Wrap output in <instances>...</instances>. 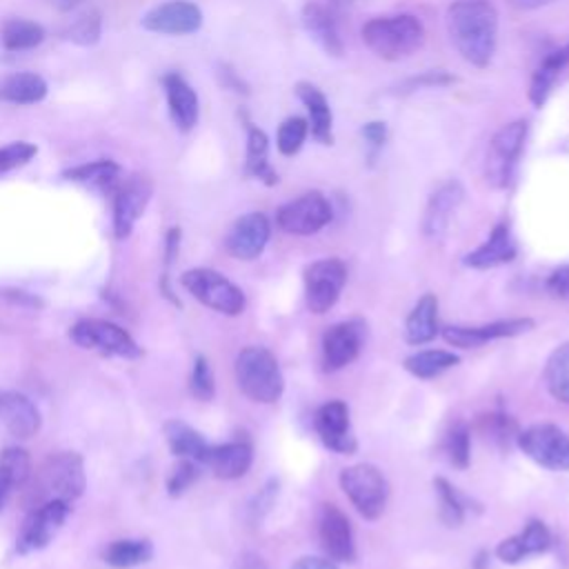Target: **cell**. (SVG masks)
<instances>
[{"label":"cell","mask_w":569,"mask_h":569,"mask_svg":"<svg viewBox=\"0 0 569 569\" xmlns=\"http://www.w3.org/2000/svg\"><path fill=\"white\" fill-rule=\"evenodd\" d=\"M313 429L320 438V442L336 453L351 456L358 449V440L351 429L349 420V407L345 400H329L322 407H318L313 416Z\"/></svg>","instance_id":"14"},{"label":"cell","mask_w":569,"mask_h":569,"mask_svg":"<svg viewBox=\"0 0 569 569\" xmlns=\"http://www.w3.org/2000/svg\"><path fill=\"white\" fill-rule=\"evenodd\" d=\"M362 136H365V140H367L373 149H380V147L385 144V140H387V124L380 122V120L367 122V124L362 127Z\"/></svg>","instance_id":"50"},{"label":"cell","mask_w":569,"mask_h":569,"mask_svg":"<svg viewBox=\"0 0 569 569\" xmlns=\"http://www.w3.org/2000/svg\"><path fill=\"white\" fill-rule=\"evenodd\" d=\"M445 451L456 469H467L471 462V431L465 420H458L445 440Z\"/></svg>","instance_id":"40"},{"label":"cell","mask_w":569,"mask_h":569,"mask_svg":"<svg viewBox=\"0 0 569 569\" xmlns=\"http://www.w3.org/2000/svg\"><path fill=\"white\" fill-rule=\"evenodd\" d=\"M487 565H489V551H478V556L473 558V562H471V567L473 569H487Z\"/></svg>","instance_id":"56"},{"label":"cell","mask_w":569,"mask_h":569,"mask_svg":"<svg viewBox=\"0 0 569 569\" xmlns=\"http://www.w3.org/2000/svg\"><path fill=\"white\" fill-rule=\"evenodd\" d=\"M100 27H102L100 11L89 9V11L80 13V16L69 24V29L64 31V36H67L71 42H76V44L89 47V44H96V42H98V38H100Z\"/></svg>","instance_id":"42"},{"label":"cell","mask_w":569,"mask_h":569,"mask_svg":"<svg viewBox=\"0 0 569 569\" xmlns=\"http://www.w3.org/2000/svg\"><path fill=\"white\" fill-rule=\"evenodd\" d=\"M180 284L204 307L224 313V316H240L244 311L247 298L238 284L224 278L220 271L196 267L180 276Z\"/></svg>","instance_id":"6"},{"label":"cell","mask_w":569,"mask_h":569,"mask_svg":"<svg viewBox=\"0 0 569 569\" xmlns=\"http://www.w3.org/2000/svg\"><path fill=\"white\" fill-rule=\"evenodd\" d=\"M513 7H518V9H540V7H545V4H551V2H556V0H509Z\"/></svg>","instance_id":"55"},{"label":"cell","mask_w":569,"mask_h":569,"mask_svg":"<svg viewBox=\"0 0 569 569\" xmlns=\"http://www.w3.org/2000/svg\"><path fill=\"white\" fill-rule=\"evenodd\" d=\"M44 487L49 498H58L69 505L80 498L87 487L82 456L76 451H60L51 456L44 465Z\"/></svg>","instance_id":"13"},{"label":"cell","mask_w":569,"mask_h":569,"mask_svg":"<svg viewBox=\"0 0 569 569\" xmlns=\"http://www.w3.org/2000/svg\"><path fill=\"white\" fill-rule=\"evenodd\" d=\"M567 51L565 47L562 49H556L551 51L549 56L542 58V62L536 67L533 76H531V82H529V102L533 107H542L553 89V84L558 82V78L562 76V71L567 69Z\"/></svg>","instance_id":"32"},{"label":"cell","mask_w":569,"mask_h":569,"mask_svg":"<svg viewBox=\"0 0 569 569\" xmlns=\"http://www.w3.org/2000/svg\"><path fill=\"white\" fill-rule=\"evenodd\" d=\"M162 87H164L167 107H169V116H171L173 124L184 133L191 131L196 127L198 113H200V102H198L193 87L176 71L164 73Z\"/></svg>","instance_id":"23"},{"label":"cell","mask_w":569,"mask_h":569,"mask_svg":"<svg viewBox=\"0 0 569 569\" xmlns=\"http://www.w3.org/2000/svg\"><path fill=\"white\" fill-rule=\"evenodd\" d=\"M142 27L147 31L167 36L193 33L202 27V11L189 0H169L147 11V16L142 18Z\"/></svg>","instance_id":"19"},{"label":"cell","mask_w":569,"mask_h":569,"mask_svg":"<svg viewBox=\"0 0 569 569\" xmlns=\"http://www.w3.org/2000/svg\"><path fill=\"white\" fill-rule=\"evenodd\" d=\"M565 51H567V64H569V44H565Z\"/></svg>","instance_id":"59"},{"label":"cell","mask_w":569,"mask_h":569,"mask_svg":"<svg viewBox=\"0 0 569 569\" xmlns=\"http://www.w3.org/2000/svg\"><path fill=\"white\" fill-rule=\"evenodd\" d=\"M253 462V447L247 440H231L222 445H209L202 465L222 480L242 478Z\"/></svg>","instance_id":"22"},{"label":"cell","mask_w":569,"mask_h":569,"mask_svg":"<svg viewBox=\"0 0 569 569\" xmlns=\"http://www.w3.org/2000/svg\"><path fill=\"white\" fill-rule=\"evenodd\" d=\"M460 362V358L453 351L447 349H425V351H416L411 356L405 358V369L420 378V380H429L436 378L440 373H445L447 369L456 367Z\"/></svg>","instance_id":"36"},{"label":"cell","mask_w":569,"mask_h":569,"mask_svg":"<svg viewBox=\"0 0 569 569\" xmlns=\"http://www.w3.org/2000/svg\"><path fill=\"white\" fill-rule=\"evenodd\" d=\"M333 4H353V2H358V0H331Z\"/></svg>","instance_id":"58"},{"label":"cell","mask_w":569,"mask_h":569,"mask_svg":"<svg viewBox=\"0 0 569 569\" xmlns=\"http://www.w3.org/2000/svg\"><path fill=\"white\" fill-rule=\"evenodd\" d=\"M549 296H553L556 300H565L569 302V264H562L558 269H553L545 282Z\"/></svg>","instance_id":"48"},{"label":"cell","mask_w":569,"mask_h":569,"mask_svg":"<svg viewBox=\"0 0 569 569\" xmlns=\"http://www.w3.org/2000/svg\"><path fill=\"white\" fill-rule=\"evenodd\" d=\"M58 2H60L62 9H71V7H76V4L82 2V0H58Z\"/></svg>","instance_id":"57"},{"label":"cell","mask_w":569,"mask_h":569,"mask_svg":"<svg viewBox=\"0 0 569 569\" xmlns=\"http://www.w3.org/2000/svg\"><path fill=\"white\" fill-rule=\"evenodd\" d=\"M456 82V76L447 73V71H427L425 76L420 78H409L405 82L407 89H420V87H445V84H451Z\"/></svg>","instance_id":"49"},{"label":"cell","mask_w":569,"mask_h":569,"mask_svg":"<svg viewBox=\"0 0 569 569\" xmlns=\"http://www.w3.org/2000/svg\"><path fill=\"white\" fill-rule=\"evenodd\" d=\"M269 236H271L269 218L260 211H251L240 216L231 224L224 238V247L238 260H253L264 251Z\"/></svg>","instance_id":"20"},{"label":"cell","mask_w":569,"mask_h":569,"mask_svg":"<svg viewBox=\"0 0 569 569\" xmlns=\"http://www.w3.org/2000/svg\"><path fill=\"white\" fill-rule=\"evenodd\" d=\"M527 133H529V124L522 118L502 124L493 133L485 156V180L489 187L507 189L511 184L518 160L527 142Z\"/></svg>","instance_id":"4"},{"label":"cell","mask_w":569,"mask_h":569,"mask_svg":"<svg viewBox=\"0 0 569 569\" xmlns=\"http://www.w3.org/2000/svg\"><path fill=\"white\" fill-rule=\"evenodd\" d=\"M69 338L80 349L96 351L100 356H116L124 360H136L142 356V349L131 338V333L111 320H100V318L78 320L69 329Z\"/></svg>","instance_id":"7"},{"label":"cell","mask_w":569,"mask_h":569,"mask_svg":"<svg viewBox=\"0 0 569 569\" xmlns=\"http://www.w3.org/2000/svg\"><path fill=\"white\" fill-rule=\"evenodd\" d=\"M236 382L240 391L260 405L276 402L284 391V378L276 356L267 347H244L236 356Z\"/></svg>","instance_id":"3"},{"label":"cell","mask_w":569,"mask_h":569,"mask_svg":"<svg viewBox=\"0 0 569 569\" xmlns=\"http://www.w3.org/2000/svg\"><path fill=\"white\" fill-rule=\"evenodd\" d=\"M365 342V322L353 318L331 325L322 333V369L338 371L353 362Z\"/></svg>","instance_id":"15"},{"label":"cell","mask_w":569,"mask_h":569,"mask_svg":"<svg viewBox=\"0 0 569 569\" xmlns=\"http://www.w3.org/2000/svg\"><path fill=\"white\" fill-rule=\"evenodd\" d=\"M449 38L469 64L485 69L498 44V9L489 0H453L445 16Z\"/></svg>","instance_id":"1"},{"label":"cell","mask_w":569,"mask_h":569,"mask_svg":"<svg viewBox=\"0 0 569 569\" xmlns=\"http://www.w3.org/2000/svg\"><path fill=\"white\" fill-rule=\"evenodd\" d=\"M189 389L198 400H211L216 393V380L209 367V360L204 356H196L191 376H189Z\"/></svg>","instance_id":"44"},{"label":"cell","mask_w":569,"mask_h":569,"mask_svg":"<svg viewBox=\"0 0 569 569\" xmlns=\"http://www.w3.org/2000/svg\"><path fill=\"white\" fill-rule=\"evenodd\" d=\"M549 547H551L549 527L542 520H529L520 533L505 538L496 547V556L507 565H516L529 556L545 553Z\"/></svg>","instance_id":"25"},{"label":"cell","mask_w":569,"mask_h":569,"mask_svg":"<svg viewBox=\"0 0 569 569\" xmlns=\"http://www.w3.org/2000/svg\"><path fill=\"white\" fill-rule=\"evenodd\" d=\"M47 82L38 73H13L0 82V100L11 104H36L44 100Z\"/></svg>","instance_id":"34"},{"label":"cell","mask_w":569,"mask_h":569,"mask_svg":"<svg viewBox=\"0 0 569 569\" xmlns=\"http://www.w3.org/2000/svg\"><path fill=\"white\" fill-rule=\"evenodd\" d=\"M331 204L320 191H307L276 211V224L291 236H311L331 222Z\"/></svg>","instance_id":"11"},{"label":"cell","mask_w":569,"mask_h":569,"mask_svg":"<svg viewBox=\"0 0 569 569\" xmlns=\"http://www.w3.org/2000/svg\"><path fill=\"white\" fill-rule=\"evenodd\" d=\"M347 282V264L340 258H322L305 267V300L311 313H327Z\"/></svg>","instance_id":"9"},{"label":"cell","mask_w":569,"mask_h":569,"mask_svg":"<svg viewBox=\"0 0 569 569\" xmlns=\"http://www.w3.org/2000/svg\"><path fill=\"white\" fill-rule=\"evenodd\" d=\"M318 538L333 562H353L356 560V542L349 518L331 502L320 505L318 511Z\"/></svg>","instance_id":"16"},{"label":"cell","mask_w":569,"mask_h":569,"mask_svg":"<svg viewBox=\"0 0 569 569\" xmlns=\"http://www.w3.org/2000/svg\"><path fill=\"white\" fill-rule=\"evenodd\" d=\"M153 556V545L144 538H122L104 547L102 560L113 569H131L149 562Z\"/></svg>","instance_id":"33"},{"label":"cell","mask_w":569,"mask_h":569,"mask_svg":"<svg viewBox=\"0 0 569 569\" xmlns=\"http://www.w3.org/2000/svg\"><path fill=\"white\" fill-rule=\"evenodd\" d=\"M278 480L276 478H269L264 482V487L253 496V500L249 502V520L253 525H260L264 520V516L271 511L276 498H278Z\"/></svg>","instance_id":"47"},{"label":"cell","mask_w":569,"mask_h":569,"mask_svg":"<svg viewBox=\"0 0 569 569\" xmlns=\"http://www.w3.org/2000/svg\"><path fill=\"white\" fill-rule=\"evenodd\" d=\"M67 180L87 184L98 191H113L120 182V167L113 160H93L71 167L62 173Z\"/></svg>","instance_id":"35"},{"label":"cell","mask_w":569,"mask_h":569,"mask_svg":"<svg viewBox=\"0 0 569 569\" xmlns=\"http://www.w3.org/2000/svg\"><path fill=\"white\" fill-rule=\"evenodd\" d=\"M482 429L500 445H509L511 438L518 436V425L511 416H507L505 411H496V413H489V416H482L480 420Z\"/></svg>","instance_id":"46"},{"label":"cell","mask_w":569,"mask_h":569,"mask_svg":"<svg viewBox=\"0 0 569 569\" xmlns=\"http://www.w3.org/2000/svg\"><path fill=\"white\" fill-rule=\"evenodd\" d=\"M438 336V298L425 293L418 298L405 322V338L409 345H427Z\"/></svg>","instance_id":"29"},{"label":"cell","mask_w":569,"mask_h":569,"mask_svg":"<svg viewBox=\"0 0 569 569\" xmlns=\"http://www.w3.org/2000/svg\"><path fill=\"white\" fill-rule=\"evenodd\" d=\"M307 133H309V122L305 118L291 116V118L282 120L278 127V133H276L278 151L282 156H296L307 140Z\"/></svg>","instance_id":"41"},{"label":"cell","mask_w":569,"mask_h":569,"mask_svg":"<svg viewBox=\"0 0 569 569\" xmlns=\"http://www.w3.org/2000/svg\"><path fill=\"white\" fill-rule=\"evenodd\" d=\"M360 33L367 49L389 62L409 58L425 42V27L413 13L376 16L362 24Z\"/></svg>","instance_id":"2"},{"label":"cell","mask_w":569,"mask_h":569,"mask_svg":"<svg viewBox=\"0 0 569 569\" xmlns=\"http://www.w3.org/2000/svg\"><path fill=\"white\" fill-rule=\"evenodd\" d=\"M69 513H71V505L58 498H49L44 505L33 509L24 518L16 536V553L29 556L33 551L44 549L58 536Z\"/></svg>","instance_id":"10"},{"label":"cell","mask_w":569,"mask_h":569,"mask_svg":"<svg viewBox=\"0 0 569 569\" xmlns=\"http://www.w3.org/2000/svg\"><path fill=\"white\" fill-rule=\"evenodd\" d=\"M164 431V440L169 445V451L176 458H187V460H196L198 465H202V458L209 449V442L202 438L200 431H196L191 425L171 418L162 425Z\"/></svg>","instance_id":"31"},{"label":"cell","mask_w":569,"mask_h":569,"mask_svg":"<svg viewBox=\"0 0 569 569\" xmlns=\"http://www.w3.org/2000/svg\"><path fill=\"white\" fill-rule=\"evenodd\" d=\"M31 473V458L22 447H7L0 451V511L11 496L27 482Z\"/></svg>","instance_id":"30"},{"label":"cell","mask_w":569,"mask_h":569,"mask_svg":"<svg viewBox=\"0 0 569 569\" xmlns=\"http://www.w3.org/2000/svg\"><path fill=\"white\" fill-rule=\"evenodd\" d=\"M302 24L307 33L316 40V44L333 58H340L345 53V42L340 36V29L333 20V16L318 2H307L302 7Z\"/></svg>","instance_id":"26"},{"label":"cell","mask_w":569,"mask_h":569,"mask_svg":"<svg viewBox=\"0 0 569 569\" xmlns=\"http://www.w3.org/2000/svg\"><path fill=\"white\" fill-rule=\"evenodd\" d=\"M529 329H533L531 318H509V320H496V322L476 325V327L451 325V327L442 329V338L451 347L476 349V347H482V345H487L491 340H498V338H513V336L527 333Z\"/></svg>","instance_id":"18"},{"label":"cell","mask_w":569,"mask_h":569,"mask_svg":"<svg viewBox=\"0 0 569 569\" xmlns=\"http://www.w3.org/2000/svg\"><path fill=\"white\" fill-rule=\"evenodd\" d=\"M2 44L9 51H27L38 47L44 40V29L33 22V20H24V18H11L2 24Z\"/></svg>","instance_id":"38"},{"label":"cell","mask_w":569,"mask_h":569,"mask_svg":"<svg viewBox=\"0 0 569 569\" xmlns=\"http://www.w3.org/2000/svg\"><path fill=\"white\" fill-rule=\"evenodd\" d=\"M433 487L440 502V520L447 527H460L465 520V496L442 476L433 478Z\"/></svg>","instance_id":"39"},{"label":"cell","mask_w":569,"mask_h":569,"mask_svg":"<svg viewBox=\"0 0 569 569\" xmlns=\"http://www.w3.org/2000/svg\"><path fill=\"white\" fill-rule=\"evenodd\" d=\"M545 382L558 402L569 405V342H562L549 353L545 365Z\"/></svg>","instance_id":"37"},{"label":"cell","mask_w":569,"mask_h":569,"mask_svg":"<svg viewBox=\"0 0 569 569\" xmlns=\"http://www.w3.org/2000/svg\"><path fill=\"white\" fill-rule=\"evenodd\" d=\"M244 173L249 178L260 180L267 187L278 184V173L269 162V138L267 133L253 124L247 122V156H244Z\"/></svg>","instance_id":"28"},{"label":"cell","mask_w":569,"mask_h":569,"mask_svg":"<svg viewBox=\"0 0 569 569\" xmlns=\"http://www.w3.org/2000/svg\"><path fill=\"white\" fill-rule=\"evenodd\" d=\"M296 96L300 102L307 107L309 113V131L320 144H331L333 142V113L329 107V100L325 93L311 84V82H298L296 84Z\"/></svg>","instance_id":"27"},{"label":"cell","mask_w":569,"mask_h":569,"mask_svg":"<svg viewBox=\"0 0 569 569\" xmlns=\"http://www.w3.org/2000/svg\"><path fill=\"white\" fill-rule=\"evenodd\" d=\"M516 253H518V247H516L509 224L498 222L491 229L489 238L462 258V264L471 267V269H493L500 264H509L516 258Z\"/></svg>","instance_id":"24"},{"label":"cell","mask_w":569,"mask_h":569,"mask_svg":"<svg viewBox=\"0 0 569 569\" xmlns=\"http://www.w3.org/2000/svg\"><path fill=\"white\" fill-rule=\"evenodd\" d=\"M340 487L365 520H378L387 507L389 482L385 473L369 462H358L340 471Z\"/></svg>","instance_id":"5"},{"label":"cell","mask_w":569,"mask_h":569,"mask_svg":"<svg viewBox=\"0 0 569 569\" xmlns=\"http://www.w3.org/2000/svg\"><path fill=\"white\" fill-rule=\"evenodd\" d=\"M178 251H180V229L171 227L164 238V269L173 264V260L178 258Z\"/></svg>","instance_id":"51"},{"label":"cell","mask_w":569,"mask_h":569,"mask_svg":"<svg viewBox=\"0 0 569 569\" xmlns=\"http://www.w3.org/2000/svg\"><path fill=\"white\" fill-rule=\"evenodd\" d=\"M465 200V187L460 180H445L442 184H438L427 204H425V213H422V233L425 238L429 240H440L449 224H451V218L456 213V209L462 204Z\"/></svg>","instance_id":"17"},{"label":"cell","mask_w":569,"mask_h":569,"mask_svg":"<svg viewBox=\"0 0 569 569\" xmlns=\"http://www.w3.org/2000/svg\"><path fill=\"white\" fill-rule=\"evenodd\" d=\"M151 182L147 176H131L113 189V236L118 240H124L138 218L144 213L149 200H151Z\"/></svg>","instance_id":"12"},{"label":"cell","mask_w":569,"mask_h":569,"mask_svg":"<svg viewBox=\"0 0 569 569\" xmlns=\"http://www.w3.org/2000/svg\"><path fill=\"white\" fill-rule=\"evenodd\" d=\"M516 442L536 465L551 471H569V433L558 425H531L525 431H518Z\"/></svg>","instance_id":"8"},{"label":"cell","mask_w":569,"mask_h":569,"mask_svg":"<svg viewBox=\"0 0 569 569\" xmlns=\"http://www.w3.org/2000/svg\"><path fill=\"white\" fill-rule=\"evenodd\" d=\"M291 569H338L333 560L329 558H318V556H305V558H298Z\"/></svg>","instance_id":"53"},{"label":"cell","mask_w":569,"mask_h":569,"mask_svg":"<svg viewBox=\"0 0 569 569\" xmlns=\"http://www.w3.org/2000/svg\"><path fill=\"white\" fill-rule=\"evenodd\" d=\"M0 422L16 438H31L40 431L42 416L36 402L20 391H0Z\"/></svg>","instance_id":"21"},{"label":"cell","mask_w":569,"mask_h":569,"mask_svg":"<svg viewBox=\"0 0 569 569\" xmlns=\"http://www.w3.org/2000/svg\"><path fill=\"white\" fill-rule=\"evenodd\" d=\"M231 569H269V567H267V562L262 560V556H258V553H253V551H242V553L233 560Z\"/></svg>","instance_id":"52"},{"label":"cell","mask_w":569,"mask_h":569,"mask_svg":"<svg viewBox=\"0 0 569 569\" xmlns=\"http://www.w3.org/2000/svg\"><path fill=\"white\" fill-rule=\"evenodd\" d=\"M7 298H11L13 302H18V305H27V307H42V302L38 300V298H33V296H29L27 291H2Z\"/></svg>","instance_id":"54"},{"label":"cell","mask_w":569,"mask_h":569,"mask_svg":"<svg viewBox=\"0 0 569 569\" xmlns=\"http://www.w3.org/2000/svg\"><path fill=\"white\" fill-rule=\"evenodd\" d=\"M200 476V465L196 460H187V458H178V462L173 465L171 473L167 476V493L171 498L182 496Z\"/></svg>","instance_id":"43"},{"label":"cell","mask_w":569,"mask_h":569,"mask_svg":"<svg viewBox=\"0 0 569 569\" xmlns=\"http://www.w3.org/2000/svg\"><path fill=\"white\" fill-rule=\"evenodd\" d=\"M36 153H38V147L31 142H24V140L9 142V144L0 147V176L27 164Z\"/></svg>","instance_id":"45"}]
</instances>
